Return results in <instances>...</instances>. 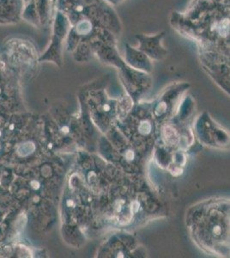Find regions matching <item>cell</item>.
<instances>
[{"mask_svg": "<svg viewBox=\"0 0 230 258\" xmlns=\"http://www.w3.org/2000/svg\"><path fill=\"white\" fill-rule=\"evenodd\" d=\"M165 32H159L155 35L138 34L135 35L138 42V48L149 58L161 59L167 54V50L162 44Z\"/></svg>", "mask_w": 230, "mask_h": 258, "instance_id": "1", "label": "cell"}, {"mask_svg": "<svg viewBox=\"0 0 230 258\" xmlns=\"http://www.w3.org/2000/svg\"><path fill=\"white\" fill-rule=\"evenodd\" d=\"M126 60L133 65V66H149V57L143 53L142 51H140L138 47H133L130 44H126Z\"/></svg>", "mask_w": 230, "mask_h": 258, "instance_id": "2", "label": "cell"}, {"mask_svg": "<svg viewBox=\"0 0 230 258\" xmlns=\"http://www.w3.org/2000/svg\"><path fill=\"white\" fill-rule=\"evenodd\" d=\"M216 3H219V4H223V5H228L229 6V0H214Z\"/></svg>", "mask_w": 230, "mask_h": 258, "instance_id": "3", "label": "cell"}, {"mask_svg": "<svg viewBox=\"0 0 230 258\" xmlns=\"http://www.w3.org/2000/svg\"><path fill=\"white\" fill-rule=\"evenodd\" d=\"M31 185H32V186H33V188H35V189L39 188V183H38L37 182H35V181L32 182H31Z\"/></svg>", "mask_w": 230, "mask_h": 258, "instance_id": "4", "label": "cell"}]
</instances>
